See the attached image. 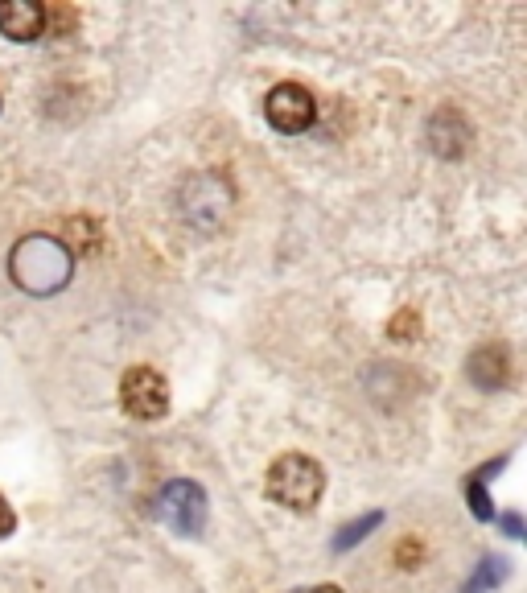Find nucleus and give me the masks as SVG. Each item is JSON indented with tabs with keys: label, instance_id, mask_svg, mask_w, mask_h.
<instances>
[{
	"label": "nucleus",
	"instance_id": "f257e3e1",
	"mask_svg": "<svg viewBox=\"0 0 527 593\" xmlns=\"http://www.w3.org/2000/svg\"><path fill=\"white\" fill-rule=\"evenodd\" d=\"M9 276L29 297H54L75 276V252L54 235H25L9 252Z\"/></svg>",
	"mask_w": 527,
	"mask_h": 593
},
{
	"label": "nucleus",
	"instance_id": "f03ea898",
	"mask_svg": "<svg viewBox=\"0 0 527 593\" xmlns=\"http://www.w3.org/2000/svg\"><path fill=\"white\" fill-rule=\"evenodd\" d=\"M322 486H326L322 466L313 458H305V453H285V458H276L268 478H264L268 499L289 507V511H313L322 499Z\"/></svg>",
	"mask_w": 527,
	"mask_h": 593
},
{
	"label": "nucleus",
	"instance_id": "7ed1b4c3",
	"mask_svg": "<svg viewBox=\"0 0 527 593\" xmlns=\"http://www.w3.org/2000/svg\"><path fill=\"white\" fill-rule=\"evenodd\" d=\"M231 206H235V190L227 182V173H219V169H202L182 186V215L190 227H198L206 235H215L227 223Z\"/></svg>",
	"mask_w": 527,
	"mask_h": 593
},
{
	"label": "nucleus",
	"instance_id": "20e7f679",
	"mask_svg": "<svg viewBox=\"0 0 527 593\" xmlns=\"http://www.w3.org/2000/svg\"><path fill=\"white\" fill-rule=\"evenodd\" d=\"M157 515L165 519V528H173L178 536H198L210 515L206 491L190 478H173L157 491Z\"/></svg>",
	"mask_w": 527,
	"mask_h": 593
},
{
	"label": "nucleus",
	"instance_id": "39448f33",
	"mask_svg": "<svg viewBox=\"0 0 527 593\" xmlns=\"http://www.w3.org/2000/svg\"><path fill=\"white\" fill-rule=\"evenodd\" d=\"M120 408L136 421H161L169 412V388L153 367H132L120 379Z\"/></svg>",
	"mask_w": 527,
	"mask_h": 593
},
{
	"label": "nucleus",
	"instance_id": "423d86ee",
	"mask_svg": "<svg viewBox=\"0 0 527 593\" xmlns=\"http://www.w3.org/2000/svg\"><path fill=\"white\" fill-rule=\"evenodd\" d=\"M264 116H268V124L276 128V132H305L313 120H318V103H313V95L305 91V87H297V83H280V87H272L268 91V99H264Z\"/></svg>",
	"mask_w": 527,
	"mask_h": 593
},
{
	"label": "nucleus",
	"instance_id": "0eeeda50",
	"mask_svg": "<svg viewBox=\"0 0 527 593\" xmlns=\"http://www.w3.org/2000/svg\"><path fill=\"white\" fill-rule=\"evenodd\" d=\"M429 149L445 161H458L470 149V124L458 108H441L429 120Z\"/></svg>",
	"mask_w": 527,
	"mask_h": 593
},
{
	"label": "nucleus",
	"instance_id": "6e6552de",
	"mask_svg": "<svg viewBox=\"0 0 527 593\" xmlns=\"http://www.w3.org/2000/svg\"><path fill=\"white\" fill-rule=\"evenodd\" d=\"M466 375H470L474 388H482V392H499L503 383L511 379V351H507L503 342H486V346H478V351L470 355V363H466Z\"/></svg>",
	"mask_w": 527,
	"mask_h": 593
},
{
	"label": "nucleus",
	"instance_id": "1a4fd4ad",
	"mask_svg": "<svg viewBox=\"0 0 527 593\" xmlns=\"http://www.w3.org/2000/svg\"><path fill=\"white\" fill-rule=\"evenodd\" d=\"M0 33L9 42H38L46 33V9L29 0H5L0 5Z\"/></svg>",
	"mask_w": 527,
	"mask_h": 593
},
{
	"label": "nucleus",
	"instance_id": "9d476101",
	"mask_svg": "<svg viewBox=\"0 0 527 593\" xmlns=\"http://www.w3.org/2000/svg\"><path fill=\"white\" fill-rule=\"evenodd\" d=\"M507 577H511V561H507V556H482L474 577L462 585V593H490V589H499Z\"/></svg>",
	"mask_w": 527,
	"mask_h": 593
},
{
	"label": "nucleus",
	"instance_id": "9b49d317",
	"mask_svg": "<svg viewBox=\"0 0 527 593\" xmlns=\"http://www.w3.org/2000/svg\"><path fill=\"white\" fill-rule=\"evenodd\" d=\"M379 523H383V511H367V515H359V519H350L346 528H338V532H334L330 548H334V552H350L355 544H363V540L379 528Z\"/></svg>",
	"mask_w": 527,
	"mask_h": 593
},
{
	"label": "nucleus",
	"instance_id": "f8f14e48",
	"mask_svg": "<svg viewBox=\"0 0 527 593\" xmlns=\"http://www.w3.org/2000/svg\"><path fill=\"white\" fill-rule=\"evenodd\" d=\"M462 491H466V503H470V515H474V519L490 523V519H495V515H499V511H495V499H490V491H486V486H482V482L466 478V486H462Z\"/></svg>",
	"mask_w": 527,
	"mask_h": 593
},
{
	"label": "nucleus",
	"instance_id": "ddd939ff",
	"mask_svg": "<svg viewBox=\"0 0 527 593\" xmlns=\"http://www.w3.org/2000/svg\"><path fill=\"white\" fill-rule=\"evenodd\" d=\"M499 519V528H503V536H511V540H523L527 532H523V515L519 511H503V515H495Z\"/></svg>",
	"mask_w": 527,
	"mask_h": 593
},
{
	"label": "nucleus",
	"instance_id": "4468645a",
	"mask_svg": "<svg viewBox=\"0 0 527 593\" xmlns=\"http://www.w3.org/2000/svg\"><path fill=\"white\" fill-rule=\"evenodd\" d=\"M388 334H392V338H412V334H416V313H412V309H404L400 318H392Z\"/></svg>",
	"mask_w": 527,
	"mask_h": 593
},
{
	"label": "nucleus",
	"instance_id": "2eb2a0df",
	"mask_svg": "<svg viewBox=\"0 0 527 593\" xmlns=\"http://www.w3.org/2000/svg\"><path fill=\"white\" fill-rule=\"evenodd\" d=\"M507 462H511V458H507V453H503V458H490V462H486V466H482V470H474V474H470V478H474V482H482V486H486V482H490V478H499V474H503V466H507Z\"/></svg>",
	"mask_w": 527,
	"mask_h": 593
},
{
	"label": "nucleus",
	"instance_id": "dca6fc26",
	"mask_svg": "<svg viewBox=\"0 0 527 593\" xmlns=\"http://www.w3.org/2000/svg\"><path fill=\"white\" fill-rule=\"evenodd\" d=\"M416 556H420V544H416V540H404V544L396 548V561H400L404 569H416V565H420Z\"/></svg>",
	"mask_w": 527,
	"mask_h": 593
},
{
	"label": "nucleus",
	"instance_id": "f3484780",
	"mask_svg": "<svg viewBox=\"0 0 527 593\" xmlns=\"http://www.w3.org/2000/svg\"><path fill=\"white\" fill-rule=\"evenodd\" d=\"M13 528H17V515L5 499H0V536H13Z\"/></svg>",
	"mask_w": 527,
	"mask_h": 593
},
{
	"label": "nucleus",
	"instance_id": "a211bd4d",
	"mask_svg": "<svg viewBox=\"0 0 527 593\" xmlns=\"http://www.w3.org/2000/svg\"><path fill=\"white\" fill-rule=\"evenodd\" d=\"M293 593H342L338 585H309V589H293Z\"/></svg>",
	"mask_w": 527,
	"mask_h": 593
}]
</instances>
